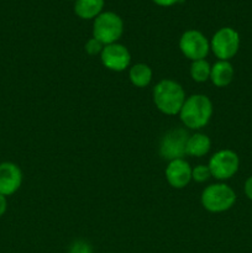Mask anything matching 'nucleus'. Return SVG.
<instances>
[{
    "label": "nucleus",
    "mask_w": 252,
    "mask_h": 253,
    "mask_svg": "<svg viewBox=\"0 0 252 253\" xmlns=\"http://www.w3.org/2000/svg\"><path fill=\"white\" fill-rule=\"evenodd\" d=\"M152 98L156 108L166 115L179 114L187 99L183 86L172 79H163L158 82L153 88Z\"/></svg>",
    "instance_id": "obj_1"
},
{
    "label": "nucleus",
    "mask_w": 252,
    "mask_h": 253,
    "mask_svg": "<svg viewBox=\"0 0 252 253\" xmlns=\"http://www.w3.org/2000/svg\"><path fill=\"white\" fill-rule=\"evenodd\" d=\"M104 47H105V44L101 43L99 40L91 37L90 40H88V41H86L84 48H85V52L88 54H90V56H96V54L101 53V51L104 49Z\"/></svg>",
    "instance_id": "obj_19"
},
{
    "label": "nucleus",
    "mask_w": 252,
    "mask_h": 253,
    "mask_svg": "<svg viewBox=\"0 0 252 253\" xmlns=\"http://www.w3.org/2000/svg\"><path fill=\"white\" fill-rule=\"evenodd\" d=\"M101 63L104 67L113 72H123L130 66L131 54L124 44H106L100 53Z\"/></svg>",
    "instance_id": "obj_9"
},
{
    "label": "nucleus",
    "mask_w": 252,
    "mask_h": 253,
    "mask_svg": "<svg viewBox=\"0 0 252 253\" xmlns=\"http://www.w3.org/2000/svg\"><path fill=\"white\" fill-rule=\"evenodd\" d=\"M6 209H7L6 197H4V195L0 194V217H1L5 212H6Z\"/></svg>",
    "instance_id": "obj_22"
},
{
    "label": "nucleus",
    "mask_w": 252,
    "mask_h": 253,
    "mask_svg": "<svg viewBox=\"0 0 252 253\" xmlns=\"http://www.w3.org/2000/svg\"><path fill=\"white\" fill-rule=\"evenodd\" d=\"M179 48L190 61L205 59L210 51V42L198 30H188L180 36Z\"/></svg>",
    "instance_id": "obj_7"
},
{
    "label": "nucleus",
    "mask_w": 252,
    "mask_h": 253,
    "mask_svg": "<svg viewBox=\"0 0 252 253\" xmlns=\"http://www.w3.org/2000/svg\"><path fill=\"white\" fill-rule=\"evenodd\" d=\"M208 167L211 173V177L219 180H226L237 173L240 167V158L234 151L220 150L211 156Z\"/></svg>",
    "instance_id": "obj_6"
},
{
    "label": "nucleus",
    "mask_w": 252,
    "mask_h": 253,
    "mask_svg": "<svg viewBox=\"0 0 252 253\" xmlns=\"http://www.w3.org/2000/svg\"><path fill=\"white\" fill-rule=\"evenodd\" d=\"M22 184V172L12 162L0 163V194L9 197L16 193Z\"/></svg>",
    "instance_id": "obj_10"
},
{
    "label": "nucleus",
    "mask_w": 252,
    "mask_h": 253,
    "mask_svg": "<svg viewBox=\"0 0 252 253\" xmlns=\"http://www.w3.org/2000/svg\"><path fill=\"white\" fill-rule=\"evenodd\" d=\"M235 71L232 64L229 61H217L211 67L210 72V81L217 88H225L232 82Z\"/></svg>",
    "instance_id": "obj_12"
},
{
    "label": "nucleus",
    "mask_w": 252,
    "mask_h": 253,
    "mask_svg": "<svg viewBox=\"0 0 252 253\" xmlns=\"http://www.w3.org/2000/svg\"><path fill=\"white\" fill-rule=\"evenodd\" d=\"M104 7V0H76L74 12L77 16L84 20L95 19L101 14Z\"/></svg>",
    "instance_id": "obj_14"
},
{
    "label": "nucleus",
    "mask_w": 252,
    "mask_h": 253,
    "mask_svg": "<svg viewBox=\"0 0 252 253\" xmlns=\"http://www.w3.org/2000/svg\"><path fill=\"white\" fill-rule=\"evenodd\" d=\"M240 48V35L232 27L217 30L210 41V49L219 61H229L236 56Z\"/></svg>",
    "instance_id": "obj_5"
},
{
    "label": "nucleus",
    "mask_w": 252,
    "mask_h": 253,
    "mask_svg": "<svg viewBox=\"0 0 252 253\" xmlns=\"http://www.w3.org/2000/svg\"><path fill=\"white\" fill-rule=\"evenodd\" d=\"M210 72L211 67L205 59H199V61L192 62L190 66V77L193 81L198 83H204L208 79H210Z\"/></svg>",
    "instance_id": "obj_16"
},
{
    "label": "nucleus",
    "mask_w": 252,
    "mask_h": 253,
    "mask_svg": "<svg viewBox=\"0 0 252 253\" xmlns=\"http://www.w3.org/2000/svg\"><path fill=\"white\" fill-rule=\"evenodd\" d=\"M210 177H211V173H210V169L208 166L199 165L192 169V179L195 180V182L204 183Z\"/></svg>",
    "instance_id": "obj_17"
},
{
    "label": "nucleus",
    "mask_w": 252,
    "mask_h": 253,
    "mask_svg": "<svg viewBox=\"0 0 252 253\" xmlns=\"http://www.w3.org/2000/svg\"><path fill=\"white\" fill-rule=\"evenodd\" d=\"M244 190H245V194H246V197L249 198L250 200H252V175L251 177L247 178L246 182H245Z\"/></svg>",
    "instance_id": "obj_20"
},
{
    "label": "nucleus",
    "mask_w": 252,
    "mask_h": 253,
    "mask_svg": "<svg viewBox=\"0 0 252 253\" xmlns=\"http://www.w3.org/2000/svg\"><path fill=\"white\" fill-rule=\"evenodd\" d=\"M212 116V103L204 94H194L185 99L179 111L180 121L190 130H199L208 125Z\"/></svg>",
    "instance_id": "obj_2"
},
{
    "label": "nucleus",
    "mask_w": 252,
    "mask_h": 253,
    "mask_svg": "<svg viewBox=\"0 0 252 253\" xmlns=\"http://www.w3.org/2000/svg\"><path fill=\"white\" fill-rule=\"evenodd\" d=\"M68 253H93V247L85 240H76L69 246Z\"/></svg>",
    "instance_id": "obj_18"
},
{
    "label": "nucleus",
    "mask_w": 252,
    "mask_h": 253,
    "mask_svg": "<svg viewBox=\"0 0 252 253\" xmlns=\"http://www.w3.org/2000/svg\"><path fill=\"white\" fill-rule=\"evenodd\" d=\"M211 148V141L205 133H194L189 136L185 147V155L193 157H202L205 156Z\"/></svg>",
    "instance_id": "obj_13"
},
{
    "label": "nucleus",
    "mask_w": 252,
    "mask_h": 253,
    "mask_svg": "<svg viewBox=\"0 0 252 253\" xmlns=\"http://www.w3.org/2000/svg\"><path fill=\"white\" fill-rule=\"evenodd\" d=\"M192 169L189 163L183 158L169 161L166 168V179L172 188L182 189L192 180Z\"/></svg>",
    "instance_id": "obj_11"
},
{
    "label": "nucleus",
    "mask_w": 252,
    "mask_h": 253,
    "mask_svg": "<svg viewBox=\"0 0 252 253\" xmlns=\"http://www.w3.org/2000/svg\"><path fill=\"white\" fill-rule=\"evenodd\" d=\"M124 22L118 14L113 11L101 12L94 19L93 37L103 44L116 43L123 36Z\"/></svg>",
    "instance_id": "obj_4"
},
{
    "label": "nucleus",
    "mask_w": 252,
    "mask_h": 253,
    "mask_svg": "<svg viewBox=\"0 0 252 253\" xmlns=\"http://www.w3.org/2000/svg\"><path fill=\"white\" fill-rule=\"evenodd\" d=\"M202 205L210 212H224L236 203V193L224 183L210 184L202 193Z\"/></svg>",
    "instance_id": "obj_3"
},
{
    "label": "nucleus",
    "mask_w": 252,
    "mask_h": 253,
    "mask_svg": "<svg viewBox=\"0 0 252 253\" xmlns=\"http://www.w3.org/2000/svg\"><path fill=\"white\" fill-rule=\"evenodd\" d=\"M152 69L150 66L145 63L133 64L128 72V78L130 82L137 88H145L152 81Z\"/></svg>",
    "instance_id": "obj_15"
},
{
    "label": "nucleus",
    "mask_w": 252,
    "mask_h": 253,
    "mask_svg": "<svg viewBox=\"0 0 252 253\" xmlns=\"http://www.w3.org/2000/svg\"><path fill=\"white\" fill-rule=\"evenodd\" d=\"M188 132L184 128H173L166 132L160 143V155L163 160H179L185 156Z\"/></svg>",
    "instance_id": "obj_8"
},
{
    "label": "nucleus",
    "mask_w": 252,
    "mask_h": 253,
    "mask_svg": "<svg viewBox=\"0 0 252 253\" xmlns=\"http://www.w3.org/2000/svg\"><path fill=\"white\" fill-rule=\"evenodd\" d=\"M155 4L160 5V6H172V5L178 4V2H182L184 0H152Z\"/></svg>",
    "instance_id": "obj_21"
}]
</instances>
